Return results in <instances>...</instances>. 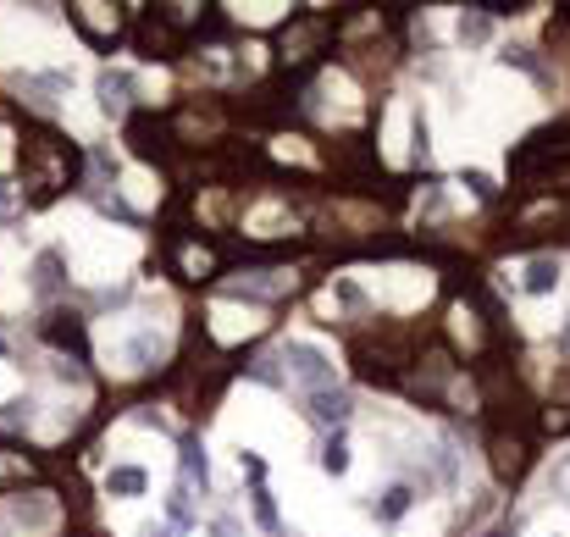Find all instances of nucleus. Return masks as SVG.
<instances>
[{
    "mask_svg": "<svg viewBox=\"0 0 570 537\" xmlns=\"http://www.w3.org/2000/svg\"><path fill=\"white\" fill-rule=\"evenodd\" d=\"M377 305V277L371 272H344L321 294V311H371Z\"/></svg>",
    "mask_w": 570,
    "mask_h": 537,
    "instance_id": "nucleus-7",
    "label": "nucleus"
},
{
    "mask_svg": "<svg viewBox=\"0 0 570 537\" xmlns=\"http://www.w3.org/2000/svg\"><path fill=\"white\" fill-rule=\"evenodd\" d=\"M205 532L211 537H250V521H244V510H216L211 521H205Z\"/></svg>",
    "mask_w": 570,
    "mask_h": 537,
    "instance_id": "nucleus-21",
    "label": "nucleus"
},
{
    "mask_svg": "<svg viewBox=\"0 0 570 537\" xmlns=\"http://www.w3.org/2000/svg\"><path fill=\"white\" fill-rule=\"evenodd\" d=\"M277 537H294V532H277Z\"/></svg>",
    "mask_w": 570,
    "mask_h": 537,
    "instance_id": "nucleus-35",
    "label": "nucleus"
},
{
    "mask_svg": "<svg viewBox=\"0 0 570 537\" xmlns=\"http://www.w3.org/2000/svg\"><path fill=\"white\" fill-rule=\"evenodd\" d=\"M277 156H283V161H310V150L299 139H277Z\"/></svg>",
    "mask_w": 570,
    "mask_h": 537,
    "instance_id": "nucleus-28",
    "label": "nucleus"
},
{
    "mask_svg": "<svg viewBox=\"0 0 570 537\" xmlns=\"http://www.w3.org/2000/svg\"><path fill=\"white\" fill-rule=\"evenodd\" d=\"M559 283H565V261L559 255H532V261L515 266V294L526 299H554Z\"/></svg>",
    "mask_w": 570,
    "mask_h": 537,
    "instance_id": "nucleus-6",
    "label": "nucleus"
},
{
    "mask_svg": "<svg viewBox=\"0 0 570 537\" xmlns=\"http://www.w3.org/2000/svg\"><path fill=\"white\" fill-rule=\"evenodd\" d=\"M45 371H50V382H56V388H72V394H84V371H78V360L45 355Z\"/></svg>",
    "mask_w": 570,
    "mask_h": 537,
    "instance_id": "nucleus-19",
    "label": "nucleus"
},
{
    "mask_svg": "<svg viewBox=\"0 0 570 537\" xmlns=\"http://www.w3.org/2000/svg\"><path fill=\"white\" fill-rule=\"evenodd\" d=\"M565 349H570V322H565Z\"/></svg>",
    "mask_w": 570,
    "mask_h": 537,
    "instance_id": "nucleus-34",
    "label": "nucleus"
},
{
    "mask_svg": "<svg viewBox=\"0 0 570 537\" xmlns=\"http://www.w3.org/2000/svg\"><path fill=\"white\" fill-rule=\"evenodd\" d=\"M416 211H421V216H443V211H449V194H438V189H432L427 200L416 205Z\"/></svg>",
    "mask_w": 570,
    "mask_h": 537,
    "instance_id": "nucleus-29",
    "label": "nucleus"
},
{
    "mask_svg": "<svg viewBox=\"0 0 570 537\" xmlns=\"http://www.w3.org/2000/svg\"><path fill=\"white\" fill-rule=\"evenodd\" d=\"M84 23L89 28H117V12H111V6H84Z\"/></svg>",
    "mask_w": 570,
    "mask_h": 537,
    "instance_id": "nucleus-27",
    "label": "nucleus"
},
{
    "mask_svg": "<svg viewBox=\"0 0 570 537\" xmlns=\"http://www.w3.org/2000/svg\"><path fill=\"white\" fill-rule=\"evenodd\" d=\"M100 349H106V360L122 371V377L150 371L155 360H167V349H172V322L128 316V322H117V327H106V333H100Z\"/></svg>",
    "mask_w": 570,
    "mask_h": 537,
    "instance_id": "nucleus-1",
    "label": "nucleus"
},
{
    "mask_svg": "<svg viewBox=\"0 0 570 537\" xmlns=\"http://www.w3.org/2000/svg\"><path fill=\"white\" fill-rule=\"evenodd\" d=\"M460 183H471L476 194H487V189H493V178H487V172H476V167H465V172H460Z\"/></svg>",
    "mask_w": 570,
    "mask_h": 537,
    "instance_id": "nucleus-30",
    "label": "nucleus"
},
{
    "mask_svg": "<svg viewBox=\"0 0 570 537\" xmlns=\"http://www.w3.org/2000/svg\"><path fill=\"white\" fill-rule=\"evenodd\" d=\"M310 111L327 122H355L360 117V89L349 84L344 72H327L316 89H310Z\"/></svg>",
    "mask_w": 570,
    "mask_h": 537,
    "instance_id": "nucleus-4",
    "label": "nucleus"
},
{
    "mask_svg": "<svg viewBox=\"0 0 570 537\" xmlns=\"http://www.w3.org/2000/svg\"><path fill=\"white\" fill-rule=\"evenodd\" d=\"M427 294H432V272H416V266H393V272L377 277V299L393 311H416V305H427Z\"/></svg>",
    "mask_w": 570,
    "mask_h": 537,
    "instance_id": "nucleus-3",
    "label": "nucleus"
},
{
    "mask_svg": "<svg viewBox=\"0 0 570 537\" xmlns=\"http://www.w3.org/2000/svg\"><path fill=\"white\" fill-rule=\"evenodd\" d=\"M167 526H194V493H189V482H178V488L167 493Z\"/></svg>",
    "mask_w": 570,
    "mask_h": 537,
    "instance_id": "nucleus-20",
    "label": "nucleus"
},
{
    "mask_svg": "<svg viewBox=\"0 0 570 537\" xmlns=\"http://www.w3.org/2000/svg\"><path fill=\"white\" fill-rule=\"evenodd\" d=\"M410 144H416V156L421 161H432V122H427V106H410Z\"/></svg>",
    "mask_w": 570,
    "mask_h": 537,
    "instance_id": "nucleus-23",
    "label": "nucleus"
},
{
    "mask_svg": "<svg viewBox=\"0 0 570 537\" xmlns=\"http://www.w3.org/2000/svg\"><path fill=\"white\" fill-rule=\"evenodd\" d=\"M548 488H554V493H565V499H570V449L565 454H559V460H554V466H548Z\"/></svg>",
    "mask_w": 570,
    "mask_h": 537,
    "instance_id": "nucleus-24",
    "label": "nucleus"
},
{
    "mask_svg": "<svg viewBox=\"0 0 570 537\" xmlns=\"http://www.w3.org/2000/svg\"><path fill=\"white\" fill-rule=\"evenodd\" d=\"M255 233V239H277V233H294V211H283V205H255L250 211V222H244Z\"/></svg>",
    "mask_w": 570,
    "mask_h": 537,
    "instance_id": "nucleus-18",
    "label": "nucleus"
},
{
    "mask_svg": "<svg viewBox=\"0 0 570 537\" xmlns=\"http://www.w3.org/2000/svg\"><path fill=\"white\" fill-rule=\"evenodd\" d=\"M548 537H565V532H548Z\"/></svg>",
    "mask_w": 570,
    "mask_h": 537,
    "instance_id": "nucleus-36",
    "label": "nucleus"
},
{
    "mask_svg": "<svg viewBox=\"0 0 570 537\" xmlns=\"http://www.w3.org/2000/svg\"><path fill=\"white\" fill-rule=\"evenodd\" d=\"M133 84H139V72H128V67H106L95 78V111L106 122H117L122 111L133 106Z\"/></svg>",
    "mask_w": 570,
    "mask_h": 537,
    "instance_id": "nucleus-8",
    "label": "nucleus"
},
{
    "mask_svg": "<svg viewBox=\"0 0 570 537\" xmlns=\"http://www.w3.org/2000/svg\"><path fill=\"white\" fill-rule=\"evenodd\" d=\"M255 521L277 526V504H272V493H266V488H255Z\"/></svg>",
    "mask_w": 570,
    "mask_h": 537,
    "instance_id": "nucleus-25",
    "label": "nucleus"
},
{
    "mask_svg": "<svg viewBox=\"0 0 570 537\" xmlns=\"http://www.w3.org/2000/svg\"><path fill=\"white\" fill-rule=\"evenodd\" d=\"M283 288H294V272H255V277H238V283L222 288V294H227V299H244V305H266V299H277Z\"/></svg>",
    "mask_w": 570,
    "mask_h": 537,
    "instance_id": "nucleus-13",
    "label": "nucleus"
},
{
    "mask_svg": "<svg viewBox=\"0 0 570 537\" xmlns=\"http://www.w3.org/2000/svg\"><path fill=\"white\" fill-rule=\"evenodd\" d=\"M272 355H277L283 377L294 382L299 394H327V388H344V382H338V377H344V366H338V349L321 344V338L294 333V338H283Z\"/></svg>",
    "mask_w": 570,
    "mask_h": 537,
    "instance_id": "nucleus-2",
    "label": "nucleus"
},
{
    "mask_svg": "<svg viewBox=\"0 0 570 537\" xmlns=\"http://www.w3.org/2000/svg\"><path fill=\"white\" fill-rule=\"evenodd\" d=\"M67 288V255L61 250H39L34 266H28V294L34 299H56Z\"/></svg>",
    "mask_w": 570,
    "mask_h": 537,
    "instance_id": "nucleus-12",
    "label": "nucleus"
},
{
    "mask_svg": "<svg viewBox=\"0 0 570 537\" xmlns=\"http://www.w3.org/2000/svg\"><path fill=\"white\" fill-rule=\"evenodd\" d=\"M305 416L327 432H344L349 416H355V394L349 388H327V394H305Z\"/></svg>",
    "mask_w": 570,
    "mask_h": 537,
    "instance_id": "nucleus-9",
    "label": "nucleus"
},
{
    "mask_svg": "<svg viewBox=\"0 0 570 537\" xmlns=\"http://www.w3.org/2000/svg\"><path fill=\"white\" fill-rule=\"evenodd\" d=\"M449 34H454V45L482 50L487 39H493V23H487V12H454L449 17Z\"/></svg>",
    "mask_w": 570,
    "mask_h": 537,
    "instance_id": "nucleus-17",
    "label": "nucleus"
},
{
    "mask_svg": "<svg viewBox=\"0 0 570 537\" xmlns=\"http://www.w3.org/2000/svg\"><path fill=\"white\" fill-rule=\"evenodd\" d=\"M255 327H261V322H255V311H250V305H244V311H233V305L222 299V305L211 311V333L222 338V344H233V338L255 333Z\"/></svg>",
    "mask_w": 570,
    "mask_h": 537,
    "instance_id": "nucleus-16",
    "label": "nucleus"
},
{
    "mask_svg": "<svg viewBox=\"0 0 570 537\" xmlns=\"http://www.w3.org/2000/svg\"><path fill=\"white\" fill-rule=\"evenodd\" d=\"M238 17H244V23H277L283 6H238Z\"/></svg>",
    "mask_w": 570,
    "mask_h": 537,
    "instance_id": "nucleus-26",
    "label": "nucleus"
},
{
    "mask_svg": "<svg viewBox=\"0 0 570 537\" xmlns=\"http://www.w3.org/2000/svg\"><path fill=\"white\" fill-rule=\"evenodd\" d=\"M150 488H155V471L144 466V460H117V466L106 471V499H117V504L144 499Z\"/></svg>",
    "mask_w": 570,
    "mask_h": 537,
    "instance_id": "nucleus-10",
    "label": "nucleus"
},
{
    "mask_svg": "<svg viewBox=\"0 0 570 537\" xmlns=\"http://www.w3.org/2000/svg\"><path fill=\"white\" fill-rule=\"evenodd\" d=\"M139 537H178V526H167V521H144Z\"/></svg>",
    "mask_w": 570,
    "mask_h": 537,
    "instance_id": "nucleus-31",
    "label": "nucleus"
},
{
    "mask_svg": "<svg viewBox=\"0 0 570 537\" xmlns=\"http://www.w3.org/2000/svg\"><path fill=\"white\" fill-rule=\"evenodd\" d=\"M12 211H17V200H12V189L0 183V216H12Z\"/></svg>",
    "mask_w": 570,
    "mask_h": 537,
    "instance_id": "nucleus-33",
    "label": "nucleus"
},
{
    "mask_svg": "<svg viewBox=\"0 0 570 537\" xmlns=\"http://www.w3.org/2000/svg\"><path fill=\"white\" fill-rule=\"evenodd\" d=\"M349 466H355V449H349V438L344 432H327V443H321V454H316V471L321 477H349Z\"/></svg>",
    "mask_w": 570,
    "mask_h": 537,
    "instance_id": "nucleus-15",
    "label": "nucleus"
},
{
    "mask_svg": "<svg viewBox=\"0 0 570 537\" xmlns=\"http://www.w3.org/2000/svg\"><path fill=\"white\" fill-rule=\"evenodd\" d=\"M183 266H189V272H205V266H211V255H205V250H189V255H183Z\"/></svg>",
    "mask_w": 570,
    "mask_h": 537,
    "instance_id": "nucleus-32",
    "label": "nucleus"
},
{
    "mask_svg": "<svg viewBox=\"0 0 570 537\" xmlns=\"http://www.w3.org/2000/svg\"><path fill=\"white\" fill-rule=\"evenodd\" d=\"M416 499H421V488H416L410 477H388L382 488H371L366 510H371V521H382V526H399L404 515L416 510Z\"/></svg>",
    "mask_w": 570,
    "mask_h": 537,
    "instance_id": "nucleus-5",
    "label": "nucleus"
},
{
    "mask_svg": "<svg viewBox=\"0 0 570 537\" xmlns=\"http://www.w3.org/2000/svg\"><path fill=\"white\" fill-rule=\"evenodd\" d=\"M34 410H39V399H34V394L6 399V405H0V427H34Z\"/></svg>",
    "mask_w": 570,
    "mask_h": 537,
    "instance_id": "nucleus-22",
    "label": "nucleus"
},
{
    "mask_svg": "<svg viewBox=\"0 0 570 537\" xmlns=\"http://www.w3.org/2000/svg\"><path fill=\"white\" fill-rule=\"evenodd\" d=\"M17 89H23L34 106H56V100L72 95V67H45V72H23L17 78Z\"/></svg>",
    "mask_w": 570,
    "mask_h": 537,
    "instance_id": "nucleus-11",
    "label": "nucleus"
},
{
    "mask_svg": "<svg viewBox=\"0 0 570 537\" xmlns=\"http://www.w3.org/2000/svg\"><path fill=\"white\" fill-rule=\"evenodd\" d=\"M12 532H50L56 526V504H50V493H28V499L12 504Z\"/></svg>",
    "mask_w": 570,
    "mask_h": 537,
    "instance_id": "nucleus-14",
    "label": "nucleus"
}]
</instances>
